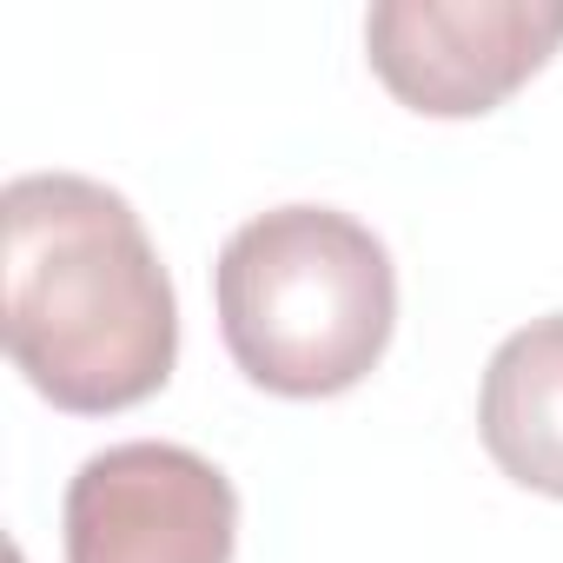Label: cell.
I'll return each mask as SVG.
<instances>
[{
    "label": "cell",
    "instance_id": "6da1fadb",
    "mask_svg": "<svg viewBox=\"0 0 563 563\" xmlns=\"http://www.w3.org/2000/svg\"><path fill=\"white\" fill-rule=\"evenodd\" d=\"M0 332L14 372L80 418L126 411L173 378L179 299L126 192L87 173L8 179Z\"/></svg>",
    "mask_w": 563,
    "mask_h": 563
},
{
    "label": "cell",
    "instance_id": "7a4b0ae2",
    "mask_svg": "<svg viewBox=\"0 0 563 563\" xmlns=\"http://www.w3.org/2000/svg\"><path fill=\"white\" fill-rule=\"evenodd\" d=\"M219 339L278 398H339L391 345L398 272L372 225L339 206H272L245 219L219 265Z\"/></svg>",
    "mask_w": 563,
    "mask_h": 563
},
{
    "label": "cell",
    "instance_id": "3957f363",
    "mask_svg": "<svg viewBox=\"0 0 563 563\" xmlns=\"http://www.w3.org/2000/svg\"><path fill=\"white\" fill-rule=\"evenodd\" d=\"M67 563H232V477L159 438L93 451L67 484Z\"/></svg>",
    "mask_w": 563,
    "mask_h": 563
},
{
    "label": "cell",
    "instance_id": "277c9868",
    "mask_svg": "<svg viewBox=\"0 0 563 563\" xmlns=\"http://www.w3.org/2000/svg\"><path fill=\"white\" fill-rule=\"evenodd\" d=\"M563 41V0H378L365 14L372 74L431 120L490 113Z\"/></svg>",
    "mask_w": 563,
    "mask_h": 563
},
{
    "label": "cell",
    "instance_id": "5b68a950",
    "mask_svg": "<svg viewBox=\"0 0 563 563\" xmlns=\"http://www.w3.org/2000/svg\"><path fill=\"white\" fill-rule=\"evenodd\" d=\"M477 431L510 484L563 497V312L530 319L490 352Z\"/></svg>",
    "mask_w": 563,
    "mask_h": 563
}]
</instances>
